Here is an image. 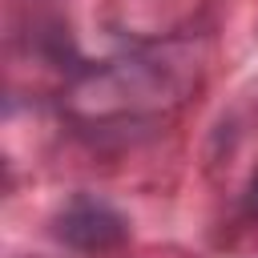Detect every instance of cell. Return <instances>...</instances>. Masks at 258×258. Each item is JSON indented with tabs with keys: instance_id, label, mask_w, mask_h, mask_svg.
Returning <instances> with one entry per match:
<instances>
[{
	"instance_id": "1",
	"label": "cell",
	"mask_w": 258,
	"mask_h": 258,
	"mask_svg": "<svg viewBox=\"0 0 258 258\" xmlns=\"http://www.w3.org/2000/svg\"><path fill=\"white\" fill-rule=\"evenodd\" d=\"M198 85V60L189 44H149L117 60L89 69L69 89V109L85 125L101 121H137L165 109H177Z\"/></svg>"
},
{
	"instance_id": "3",
	"label": "cell",
	"mask_w": 258,
	"mask_h": 258,
	"mask_svg": "<svg viewBox=\"0 0 258 258\" xmlns=\"http://www.w3.org/2000/svg\"><path fill=\"white\" fill-rule=\"evenodd\" d=\"M246 210L258 218V169H254V177H250V185H246Z\"/></svg>"
},
{
	"instance_id": "2",
	"label": "cell",
	"mask_w": 258,
	"mask_h": 258,
	"mask_svg": "<svg viewBox=\"0 0 258 258\" xmlns=\"http://www.w3.org/2000/svg\"><path fill=\"white\" fill-rule=\"evenodd\" d=\"M56 238L77 250V254H109L117 246L129 242V222L117 206L93 198V194H77L52 222Z\"/></svg>"
}]
</instances>
